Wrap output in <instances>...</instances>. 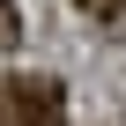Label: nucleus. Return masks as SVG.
Masks as SVG:
<instances>
[{"label":"nucleus","instance_id":"f03ea898","mask_svg":"<svg viewBox=\"0 0 126 126\" xmlns=\"http://www.w3.org/2000/svg\"><path fill=\"white\" fill-rule=\"evenodd\" d=\"M15 45H22V8L0 0V52H15Z\"/></svg>","mask_w":126,"mask_h":126},{"label":"nucleus","instance_id":"f257e3e1","mask_svg":"<svg viewBox=\"0 0 126 126\" xmlns=\"http://www.w3.org/2000/svg\"><path fill=\"white\" fill-rule=\"evenodd\" d=\"M0 104H8L15 126H67V96H59L52 74H15V82H0Z\"/></svg>","mask_w":126,"mask_h":126}]
</instances>
